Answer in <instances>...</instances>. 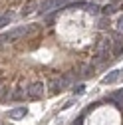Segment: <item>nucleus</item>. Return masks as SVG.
Here are the masks:
<instances>
[{
    "instance_id": "f257e3e1",
    "label": "nucleus",
    "mask_w": 123,
    "mask_h": 125,
    "mask_svg": "<svg viewBox=\"0 0 123 125\" xmlns=\"http://www.w3.org/2000/svg\"><path fill=\"white\" fill-rule=\"evenodd\" d=\"M42 95H44V83H42V82H34V83H30V85L26 87V97L38 99V97H42Z\"/></svg>"
},
{
    "instance_id": "f03ea898",
    "label": "nucleus",
    "mask_w": 123,
    "mask_h": 125,
    "mask_svg": "<svg viewBox=\"0 0 123 125\" xmlns=\"http://www.w3.org/2000/svg\"><path fill=\"white\" fill-rule=\"evenodd\" d=\"M66 2H68V0H46V2L40 6V12H42V14H46V12H52V10L60 8V6H64Z\"/></svg>"
},
{
    "instance_id": "7ed1b4c3",
    "label": "nucleus",
    "mask_w": 123,
    "mask_h": 125,
    "mask_svg": "<svg viewBox=\"0 0 123 125\" xmlns=\"http://www.w3.org/2000/svg\"><path fill=\"white\" fill-rule=\"evenodd\" d=\"M121 77V70H113V72H109L103 80H101V83H105V85H109V83H115L117 80Z\"/></svg>"
},
{
    "instance_id": "20e7f679",
    "label": "nucleus",
    "mask_w": 123,
    "mask_h": 125,
    "mask_svg": "<svg viewBox=\"0 0 123 125\" xmlns=\"http://www.w3.org/2000/svg\"><path fill=\"white\" fill-rule=\"evenodd\" d=\"M68 85V77L66 80H54L52 83H50V89H52V93H58V91H62Z\"/></svg>"
},
{
    "instance_id": "39448f33",
    "label": "nucleus",
    "mask_w": 123,
    "mask_h": 125,
    "mask_svg": "<svg viewBox=\"0 0 123 125\" xmlns=\"http://www.w3.org/2000/svg\"><path fill=\"white\" fill-rule=\"evenodd\" d=\"M107 99H109L111 103H115L117 107H123V89H119V91H115V93H111V95L107 97Z\"/></svg>"
},
{
    "instance_id": "423d86ee",
    "label": "nucleus",
    "mask_w": 123,
    "mask_h": 125,
    "mask_svg": "<svg viewBox=\"0 0 123 125\" xmlns=\"http://www.w3.org/2000/svg\"><path fill=\"white\" fill-rule=\"evenodd\" d=\"M26 113H28L26 107H16V109H12V111H10V117H12V119H20V117H24Z\"/></svg>"
},
{
    "instance_id": "0eeeda50",
    "label": "nucleus",
    "mask_w": 123,
    "mask_h": 125,
    "mask_svg": "<svg viewBox=\"0 0 123 125\" xmlns=\"http://www.w3.org/2000/svg\"><path fill=\"white\" fill-rule=\"evenodd\" d=\"M83 93H85V85L83 83H78L73 87V95H83Z\"/></svg>"
},
{
    "instance_id": "6e6552de",
    "label": "nucleus",
    "mask_w": 123,
    "mask_h": 125,
    "mask_svg": "<svg viewBox=\"0 0 123 125\" xmlns=\"http://www.w3.org/2000/svg\"><path fill=\"white\" fill-rule=\"evenodd\" d=\"M85 10H87L89 14H97V12H99V6H97V4H85Z\"/></svg>"
},
{
    "instance_id": "1a4fd4ad",
    "label": "nucleus",
    "mask_w": 123,
    "mask_h": 125,
    "mask_svg": "<svg viewBox=\"0 0 123 125\" xmlns=\"http://www.w3.org/2000/svg\"><path fill=\"white\" fill-rule=\"evenodd\" d=\"M10 14H0V28H2V26H6L8 22H10Z\"/></svg>"
},
{
    "instance_id": "9d476101",
    "label": "nucleus",
    "mask_w": 123,
    "mask_h": 125,
    "mask_svg": "<svg viewBox=\"0 0 123 125\" xmlns=\"http://www.w3.org/2000/svg\"><path fill=\"white\" fill-rule=\"evenodd\" d=\"M115 28H117V32H119V34H123V14L117 18V22H115Z\"/></svg>"
},
{
    "instance_id": "9b49d317",
    "label": "nucleus",
    "mask_w": 123,
    "mask_h": 125,
    "mask_svg": "<svg viewBox=\"0 0 123 125\" xmlns=\"http://www.w3.org/2000/svg\"><path fill=\"white\" fill-rule=\"evenodd\" d=\"M115 8H117L115 4H107V6L103 8V14H107V16H109V14H113V12H115Z\"/></svg>"
},
{
    "instance_id": "f8f14e48",
    "label": "nucleus",
    "mask_w": 123,
    "mask_h": 125,
    "mask_svg": "<svg viewBox=\"0 0 123 125\" xmlns=\"http://www.w3.org/2000/svg\"><path fill=\"white\" fill-rule=\"evenodd\" d=\"M34 8H36V2H30V4H26V8H24V14L34 12Z\"/></svg>"
},
{
    "instance_id": "ddd939ff",
    "label": "nucleus",
    "mask_w": 123,
    "mask_h": 125,
    "mask_svg": "<svg viewBox=\"0 0 123 125\" xmlns=\"http://www.w3.org/2000/svg\"><path fill=\"white\" fill-rule=\"evenodd\" d=\"M72 105H73V99H70V101H66L64 105H62V109H70Z\"/></svg>"
},
{
    "instance_id": "4468645a",
    "label": "nucleus",
    "mask_w": 123,
    "mask_h": 125,
    "mask_svg": "<svg viewBox=\"0 0 123 125\" xmlns=\"http://www.w3.org/2000/svg\"><path fill=\"white\" fill-rule=\"evenodd\" d=\"M0 91H2V89H0Z\"/></svg>"
}]
</instances>
